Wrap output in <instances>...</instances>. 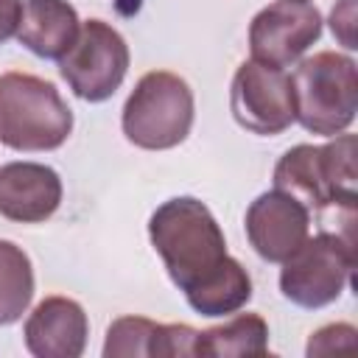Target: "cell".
Wrapping results in <instances>:
<instances>
[{
  "label": "cell",
  "mask_w": 358,
  "mask_h": 358,
  "mask_svg": "<svg viewBox=\"0 0 358 358\" xmlns=\"http://www.w3.org/2000/svg\"><path fill=\"white\" fill-rule=\"evenodd\" d=\"M73 131V112L59 90L31 73L0 76V143L14 151H53Z\"/></svg>",
  "instance_id": "7a4b0ae2"
},
{
  "label": "cell",
  "mask_w": 358,
  "mask_h": 358,
  "mask_svg": "<svg viewBox=\"0 0 358 358\" xmlns=\"http://www.w3.org/2000/svg\"><path fill=\"white\" fill-rule=\"evenodd\" d=\"M159 322L145 316H120L109 324L103 341V358H151V341Z\"/></svg>",
  "instance_id": "2e32d148"
},
{
  "label": "cell",
  "mask_w": 358,
  "mask_h": 358,
  "mask_svg": "<svg viewBox=\"0 0 358 358\" xmlns=\"http://www.w3.org/2000/svg\"><path fill=\"white\" fill-rule=\"evenodd\" d=\"M25 347L36 358L84 355L90 322L84 308L70 296H45L25 319Z\"/></svg>",
  "instance_id": "30bf717a"
},
{
  "label": "cell",
  "mask_w": 358,
  "mask_h": 358,
  "mask_svg": "<svg viewBox=\"0 0 358 358\" xmlns=\"http://www.w3.org/2000/svg\"><path fill=\"white\" fill-rule=\"evenodd\" d=\"M148 238L196 313L229 316L252 299V277L227 252L224 232L204 201L193 196L162 201L148 218Z\"/></svg>",
  "instance_id": "6da1fadb"
},
{
  "label": "cell",
  "mask_w": 358,
  "mask_h": 358,
  "mask_svg": "<svg viewBox=\"0 0 358 358\" xmlns=\"http://www.w3.org/2000/svg\"><path fill=\"white\" fill-rule=\"evenodd\" d=\"M296 3H310V0H296Z\"/></svg>",
  "instance_id": "44dd1931"
},
{
  "label": "cell",
  "mask_w": 358,
  "mask_h": 358,
  "mask_svg": "<svg viewBox=\"0 0 358 358\" xmlns=\"http://www.w3.org/2000/svg\"><path fill=\"white\" fill-rule=\"evenodd\" d=\"M268 352V324L257 313H238L224 324L196 333L193 355L199 358H252Z\"/></svg>",
  "instance_id": "5bb4252c"
},
{
  "label": "cell",
  "mask_w": 358,
  "mask_h": 358,
  "mask_svg": "<svg viewBox=\"0 0 358 358\" xmlns=\"http://www.w3.org/2000/svg\"><path fill=\"white\" fill-rule=\"evenodd\" d=\"M296 120L324 137L347 131L358 112V64L338 50H319L291 73Z\"/></svg>",
  "instance_id": "3957f363"
},
{
  "label": "cell",
  "mask_w": 358,
  "mask_h": 358,
  "mask_svg": "<svg viewBox=\"0 0 358 358\" xmlns=\"http://www.w3.org/2000/svg\"><path fill=\"white\" fill-rule=\"evenodd\" d=\"M274 187L299 199L308 210H316V213L336 207L330 187H327V179H324L319 145L299 143V145L288 148L274 165Z\"/></svg>",
  "instance_id": "4fadbf2b"
},
{
  "label": "cell",
  "mask_w": 358,
  "mask_h": 358,
  "mask_svg": "<svg viewBox=\"0 0 358 358\" xmlns=\"http://www.w3.org/2000/svg\"><path fill=\"white\" fill-rule=\"evenodd\" d=\"M355 266L352 232H319L308 235L296 252L282 260L280 291L288 302L316 310L336 302Z\"/></svg>",
  "instance_id": "5b68a950"
},
{
  "label": "cell",
  "mask_w": 358,
  "mask_h": 358,
  "mask_svg": "<svg viewBox=\"0 0 358 358\" xmlns=\"http://www.w3.org/2000/svg\"><path fill=\"white\" fill-rule=\"evenodd\" d=\"M243 227L257 257H263L266 263H282L308 238L310 210L299 199L274 187L268 193H260L249 204Z\"/></svg>",
  "instance_id": "9c48e42d"
},
{
  "label": "cell",
  "mask_w": 358,
  "mask_h": 358,
  "mask_svg": "<svg viewBox=\"0 0 358 358\" xmlns=\"http://www.w3.org/2000/svg\"><path fill=\"white\" fill-rule=\"evenodd\" d=\"M20 11H22V0H0V45H6L17 34Z\"/></svg>",
  "instance_id": "ffe728a7"
},
{
  "label": "cell",
  "mask_w": 358,
  "mask_h": 358,
  "mask_svg": "<svg viewBox=\"0 0 358 358\" xmlns=\"http://www.w3.org/2000/svg\"><path fill=\"white\" fill-rule=\"evenodd\" d=\"M129 45L117 28L103 20H87L73 48L59 59V73L81 101L101 103L112 98L129 73Z\"/></svg>",
  "instance_id": "8992f818"
},
{
  "label": "cell",
  "mask_w": 358,
  "mask_h": 358,
  "mask_svg": "<svg viewBox=\"0 0 358 358\" xmlns=\"http://www.w3.org/2000/svg\"><path fill=\"white\" fill-rule=\"evenodd\" d=\"M196 327L190 324H157L154 341H151V358H179L193 355Z\"/></svg>",
  "instance_id": "e0dca14e"
},
{
  "label": "cell",
  "mask_w": 358,
  "mask_h": 358,
  "mask_svg": "<svg viewBox=\"0 0 358 358\" xmlns=\"http://www.w3.org/2000/svg\"><path fill=\"white\" fill-rule=\"evenodd\" d=\"M34 299L31 257L14 241H0V327L22 319Z\"/></svg>",
  "instance_id": "9a60e30c"
},
{
  "label": "cell",
  "mask_w": 358,
  "mask_h": 358,
  "mask_svg": "<svg viewBox=\"0 0 358 358\" xmlns=\"http://www.w3.org/2000/svg\"><path fill=\"white\" fill-rule=\"evenodd\" d=\"M229 112L252 134L274 137L296 120V101L291 76L282 67L263 62H243L229 87Z\"/></svg>",
  "instance_id": "52a82bcc"
},
{
  "label": "cell",
  "mask_w": 358,
  "mask_h": 358,
  "mask_svg": "<svg viewBox=\"0 0 358 358\" xmlns=\"http://www.w3.org/2000/svg\"><path fill=\"white\" fill-rule=\"evenodd\" d=\"M355 336H358V330L352 324H347V322L324 324L316 333H310L308 347H305V355L313 358V355H330L336 350H352L355 347Z\"/></svg>",
  "instance_id": "ac0fdd59"
},
{
  "label": "cell",
  "mask_w": 358,
  "mask_h": 358,
  "mask_svg": "<svg viewBox=\"0 0 358 358\" xmlns=\"http://www.w3.org/2000/svg\"><path fill=\"white\" fill-rule=\"evenodd\" d=\"M78 28V11L67 0H25L14 36L34 56L59 62L73 48Z\"/></svg>",
  "instance_id": "7c38bea8"
},
{
  "label": "cell",
  "mask_w": 358,
  "mask_h": 358,
  "mask_svg": "<svg viewBox=\"0 0 358 358\" xmlns=\"http://www.w3.org/2000/svg\"><path fill=\"white\" fill-rule=\"evenodd\" d=\"M330 28L347 50L358 48V39H355V0H338L336 3L333 14H330Z\"/></svg>",
  "instance_id": "d6986e66"
},
{
  "label": "cell",
  "mask_w": 358,
  "mask_h": 358,
  "mask_svg": "<svg viewBox=\"0 0 358 358\" xmlns=\"http://www.w3.org/2000/svg\"><path fill=\"white\" fill-rule=\"evenodd\" d=\"M62 204V179L42 162L0 165V215L17 224H42Z\"/></svg>",
  "instance_id": "8fae6325"
},
{
  "label": "cell",
  "mask_w": 358,
  "mask_h": 358,
  "mask_svg": "<svg viewBox=\"0 0 358 358\" xmlns=\"http://www.w3.org/2000/svg\"><path fill=\"white\" fill-rule=\"evenodd\" d=\"M322 11L313 3L277 0L260 8L249 25V50L255 62L288 67L322 36Z\"/></svg>",
  "instance_id": "ba28073f"
},
{
  "label": "cell",
  "mask_w": 358,
  "mask_h": 358,
  "mask_svg": "<svg viewBox=\"0 0 358 358\" xmlns=\"http://www.w3.org/2000/svg\"><path fill=\"white\" fill-rule=\"evenodd\" d=\"M196 115L193 90L168 70L145 73L123 103L120 126L129 143L145 151H165L190 134Z\"/></svg>",
  "instance_id": "277c9868"
}]
</instances>
